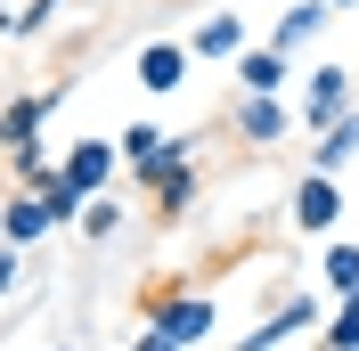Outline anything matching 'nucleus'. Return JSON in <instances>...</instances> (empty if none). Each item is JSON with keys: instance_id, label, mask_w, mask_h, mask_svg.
I'll use <instances>...</instances> for the list:
<instances>
[{"instance_id": "1", "label": "nucleus", "mask_w": 359, "mask_h": 351, "mask_svg": "<svg viewBox=\"0 0 359 351\" xmlns=\"http://www.w3.org/2000/svg\"><path fill=\"white\" fill-rule=\"evenodd\" d=\"M114 147H123V172L156 180L163 164H172V155H188V147H196V139H180V131H156V123H131V131L114 139Z\"/></svg>"}, {"instance_id": "2", "label": "nucleus", "mask_w": 359, "mask_h": 351, "mask_svg": "<svg viewBox=\"0 0 359 351\" xmlns=\"http://www.w3.org/2000/svg\"><path fill=\"white\" fill-rule=\"evenodd\" d=\"M229 131L253 139V147H278V139H286V98H278V90H245L237 114H229Z\"/></svg>"}, {"instance_id": "3", "label": "nucleus", "mask_w": 359, "mask_h": 351, "mask_svg": "<svg viewBox=\"0 0 359 351\" xmlns=\"http://www.w3.org/2000/svg\"><path fill=\"white\" fill-rule=\"evenodd\" d=\"M49 229H57V204H49L41 188H17V197L0 204V237L8 245H41Z\"/></svg>"}, {"instance_id": "4", "label": "nucleus", "mask_w": 359, "mask_h": 351, "mask_svg": "<svg viewBox=\"0 0 359 351\" xmlns=\"http://www.w3.org/2000/svg\"><path fill=\"white\" fill-rule=\"evenodd\" d=\"M343 220V188H335V172H311L302 188H294V229H311V237H327Z\"/></svg>"}, {"instance_id": "5", "label": "nucleus", "mask_w": 359, "mask_h": 351, "mask_svg": "<svg viewBox=\"0 0 359 351\" xmlns=\"http://www.w3.org/2000/svg\"><path fill=\"white\" fill-rule=\"evenodd\" d=\"M343 107H351V66H318L311 82H302V123H311V131H327Z\"/></svg>"}, {"instance_id": "6", "label": "nucleus", "mask_w": 359, "mask_h": 351, "mask_svg": "<svg viewBox=\"0 0 359 351\" xmlns=\"http://www.w3.org/2000/svg\"><path fill=\"white\" fill-rule=\"evenodd\" d=\"M212 319H221V310H212V294H156V327L180 335V343H204V335H212Z\"/></svg>"}, {"instance_id": "7", "label": "nucleus", "mask_w": 359, "mask_h": 351, "mask_svg": "<svg viewBox=\"0 0 359 351\" xmlns=\"http://www.w3.org/2000/svg\"><path fill=\"white\" fill-rule=\"evenodd\" d=\"M311 327H318V303L311 294H286V310H269L253 335H237V351H278L286 335H311Z\"/></svg>"}, {"instance_id": "8", "label": "nucleus", "mask_w": 359, "mask_h": 351, "mask_svg": "<svg viewBox=\"0 0 359 351\" xmlns=\"http://www.w3.org/2000/svg\"><path fill=\"white\" fill-rule=\"evenodd\" d=\"M66 90H41V98H8L0 107V147L17 155V147H41V123H49V107H57Z\"/></svg>"}, {"instance_id": "9", "label": "nucleus", "mask_w": 359, "mask_h": 351, "mask_svg": "<svg viewBox=\"0 0 359 351\" xmlns=\"http://www.w3.org/2000/svg\"><path fill=\"white\" fill-rule=\"evenodd\" d=\"M114 172H123V147H107V139H82V147L66 155V180L82 188V197H107Z\"/></svg>"}, {"instance_id": "10", "label": "nucleus", "mask_w": 359, "mask_h": 351, "mask_svg": "<svg viewBox=\"0 0 359 351\" xmlns=\"http://www.w3.org/2000/svg\"><path fill=\"white\" fill-rule=\"evenodd\" d=\"M188 58H196V49L147 41V49H139V90H156V98H163V90H180V82H188Z\"/></svg>"}, {"instance_id": "11", "label": "nucleus", "mask_w": 359, "mask_h": 351, "mask_svg": "<svg viewBox=\"0 0 359 351\" xmlns=\"http://www.w3.org/2000/svg\"><path fill=\"white\" fill-rule=\"evenodd\" d=\"M351 155H359V107H343L335 123L318 131V147H311V172H343Z\"/></svg>"}, {"instance_id": "12", "label": "nucleus", "mask_w": 359, "mask_h": 351, "mask_svg": "<svg viewBox=\"0 0 359 351\" xmlns=\"http://www.w3.org/2000/svg\"><path fill=\"white\" fill-rule=\"evenodd\" d=\"M147 188H156V213H163V220H180L188 204H196V164H188V155H172V164H163Z\"/></svg>"}, {"instance_id": "13", "label": "nucleus", "mask_w": 359, "mask_h": 351, "mask_svg": "<svg viewBox=\"0 0 359 351\" xmlns=\"http://www.w3.org/2000/svg\"><path fill=\"white\" fill-rule=\"evenodd\" d=\"M188 49H196V58H245V25H237V8H212Z\"/></svg>"}, {"instance_id": "14", "label": "nucleus", "mask_w": 359, "mask_h": 351, "mask_svg": "<svg viewBox=\"0 0 359 351\" xmlns=\"http://www.w3.org/2000/svg\"><path fill=\"white\" fill-rule=\"evenodd\" d=\"M286 58H294V49H278V41L245 49V58H237V82H245V90H278V98H286Z\"/></svg>"}, {"instance_id": "15", "label": "nucleus", "mask_w": 359, "mask_h": 351, "mask_svg": "<svg viewBox=\"0 0 359 351\" xmlns=\"http://www.w3.org/2000/svg\"><path fill=\"white\" fill-rule=\"evenodd\" d=\"M327 8H335V0H302V8H286L269 41H278V49H302V41H311V33H318V25H327Z\"/></svg>"}, {"instance_id": "16", "label": "nucleus", "mask_w": 359, "mask_h": 351, "mask_svg": "<svg viewBox=\"0 0 359 351\" xmlns=\"http://www.w3.org/2000/svg\"><path fill=\"white\" fill-rule=\"evenodd\" d=\"M57 8H66V0H25V8H0V33H8V41L49 33V25H57Z\"/></svg>"}, {"instance_id": "17", "label": "nucleus", "mask_w": 359, "mask_h": 351, "mask_svg": "<svg viewBox=\"0 0 359 351\" xmlns=\"http://www.w3.org/2000/svg\"><path fill=\"white\" fill-rule=\"evenodd\" d=\"M318 351H359V286L335 303V319H327V335H318Z\"/></svg>"}, {"instance_id": "18", "label": "nucleus", "mask_w": 359, "mask_h": 351, "mask_svg": "<svg viewBox=\"0 0 359 351\" xmlns=\"http://www.w3.org/2000/svg\"><path fill=\"white\" fill-rule=\"evenodd\" d=\"M318 278L335 286V294H351V286H359V237H343V245H327V262H318Z\"/></svg>"}, {"instance_id": "19", "label": "nucleus", "mask_w": 359, "mask_h": 351, "mask_svg": "<svg viewBox=\"0 0 359 351\" xmlns=\"http://www.w3.org/2000/svg\"><path fill=\"white\" fill-rule=\"evenodd\" d=\"M114 229H123V204H107V197H90V204H82V237L98 245V237H114Z\"/></svg>"}, {"instance_id": "20", "label": "nucleus", "mask_w": 359, "mask_h": 351, "mask_svg": "<svg viewBox=\"0 0 359 351\" xmlns=\"http://www.w3.org/2000/svg\"><path fill=\"white\" fill-rule=\"evenodd\" d=\"M131 351H188V343H180V335H163V327H156V319H147V335H139V343H131Z\"/></svg>"}, {"instance_id": "21", "label": "nucleus", "mask_w": 359, "mask_h": 351, "mask_svg": "<svg viewBox=\"0 0 359 351\" xmlns=\"http://www.w3.org/2000/svg\"><path fill=\"white\" fill-rule=\"evenodd\" d=\"M17 278H25V270H17V245L0 237V294H8V286H17Z\"/></svg>"}, {"instance_id": "22", "label": "nucleus", "mask_w": 359, "mask_h": 351, "mask_svg": "<svg viewBox=\"0 0 359 351\" xmlns=\"http://www.w3.org/2000/svg\"><path fill=\"white\" fill-rule=\"evenodd\" d=\"M335 8H359V0H335Z\"/></svg>"}]
</instances>
